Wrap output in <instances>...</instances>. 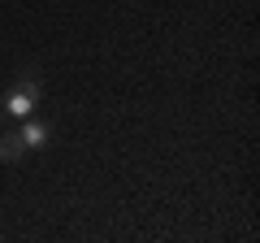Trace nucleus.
Masks as SVG:
<instances>
[{"instance_id": "1", "label": "nucleus", "mask_w": 260, "mask_h": 243, "mask_svg": "<svg viewBox=\"0 0 260 243\" xmlns=\"http://www.w3.org/2000/svg\"><path fill=\"white\" fill-rule=\"evenodd\" d=\"M22 143H26L30 152H44L48 143H52V126L48 122H39V117H22Z\"/></svg>"}, {"instance_id": "2", "label": "nucleus", "mask_w": 260, "mask_h": 243, "mask_svg": "<svg viewBox=\"0 0 260 243\" xmlns=\"http://www.w3.org/2000/svg\"><path fill=\"white\" fill-rule=\"evenodd\" d=\"M22 152H26L22 135H18V131H5V126H0V161H5V165H18Z\"/></svg>"}, {"instance_id": "3", "label": "nucleus", "mask_w": 260, "mask_h": 243, "mask_svg": "<svg viewBox=\"0 0 260 243\" xmlns=\"http://www.w3.org/2000/svg\"><path fill=\"white\" fill-rule=\"evenodd\" d=\"M35 96H26V92H18V87H13L9 96H5V104H0V109L9 113V117H30V113H35Z\"/></svg>"}, {"instance_id": "4", "label": "nucleus", "mask_w": 260, "mask_h": 243, "mask_svg": "<svg viewBox=\"0 0 260 243\" xmlns=\"http://www.w3.org/2000/svg\"><path fill=\"white\" fill-rule=\"evenodd\" d=\"M18 92H26V96H44V78H39V70H18Z\"/></svg>"}]
</instances>
